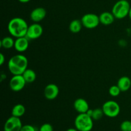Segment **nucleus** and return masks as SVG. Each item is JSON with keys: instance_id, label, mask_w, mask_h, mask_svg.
Instances as JSON below:
<instances>
[{"instance_id": "nucleus-1", "label": "nucleus", "mask_w": 131, "mask_h": 131, "mask_svg": "<svg viewBox=\"0 0 131 131\" xmlns=\"http://www.w3.org/2000/svg\"><path fill=\"white\" fill-rule=\"evenodd\" d=\"M28 60L23 54H16L13 56L8 62V69L9 71L14 75H22L28 69Z\"/></svg>"}, {"instance_id": "nucleus-2", "label": "nucleus", "mask_w": 131, "mask_h": 131, "mask_svg": "<svg viewBox=\"0 0 131 131\" xmlns=\"http://www.w3.org/2000/svg\"><path fill=\"white\" fill-rule=\"evenodd\" d=\"M28 26V23L20 17H14L8 24V31L12 37L15 38L26 37Z\"/></svg>"}, {"instance_id": "nucleus-3", "label": "nucleus", "mask_w": 131, "mask_h": 131, "mask_svg": "<svg viewBox=\"0 0 131 131\" xmlns=\"http://www.w3.org/2000/svg\"><path fill=\"white\" fill-rule=\"evenodd\" d=\"M130 7V3L127 0H119L113 5L111 12L115 19H123L129 16Z\"/></svg>"}, {"instance_id": "nucleus-4", "label": "nucleus", "mask_w": 131, "mask_h": 131, "mask_svg": "<svg viewBox=\"0 0 131 131\" xmlns=\"http://www.w3.org/2000/svg\"><path fill=\"white\" fill-rule=\"evenodd\" d=\"M74 125L79 131H91L93 127V120L86 113H79L75 117Z\"/></svg>"}, {"instance_id": "nucleus-5", "label": "nucleus", "mask_w": 131, "mask_h": 131, "mask_svg": "<svg viewBox=\"0 0 131 131\" xmlns=\"http://www.w3.org/2000/svg\"><path fill=\"white\" fill-rule=\"evenodd\" d=\"M105 116L109 118H115L119 115L120 113V105L114 101H107L104 103L102 107Z\"/></svg>"}, {"instance_id": "nucleus-6", "label": "nucleus", "mask_w": 131, "mask_h": 131, "mask_svg": "<svg viewBox=\"0 0 131 131\" xmlns=\"http://www.w3.org/2000/svg\"><path fill=\"white\" fill-rule=\"evenodd\" d=\"M81 20L83 26L87 29H94L100 24L99 16L92 13L84 14Z\"/></svg>"}, {"instance_id": "nucleus-7", "label": "nucleus", "mask_w": 131, "mask_h": 131, "mask_svg": "<svg viewBox=\"0 0 131 131\" xmlns=\"http://www.w3.org/2000/svg\"><path fill=\"white\" fill-rule=\"evenodd\" d=\"M26 82L23 75H14L9 82L10 88L13 92H18L23 90L25 87Z\"/></svg>"}, {"instance_id": "nucleus-8", "label": "nucleus", "mask_w": 131, "mask_h": 131, "mask_svg": "<svg viewBox=\"0 0 131 131\" xmlns=\"http://www.w3.org/2000/svg\"><path fill=\"white\" fill-rule=\"evenodd\" d=\"M23 124L20 118L12 116L5 122L4 131H20Z\"/></svg>"}, {"instance_id": "nucleus-9", "label": "nucleus", "mask_w": 131, "mask_h": 131, "mask_svg": "<svg viewBox=\"0 0 131 131\" xmlns=\"http://www.w3.org/2000/svg\"><path fill=\"white\" fill-rule=\"evenodd\" d=\"M43 29L42 26L38 23H35L28 26L26 37L29 40H35L40 38L43 34Z\"/></svg>"}, {"instance_id": "nucleus-10", "label": "nucleus", "mask_w": 131, "mask_h": 131, "mask_svg": "<svg viewBox=\"0 0 131 131\" xmlns=\"http://www.w3.org/2000/svg\"><path fill=\"white\" fill-rule=\"evenodd\" d=\"M59 92H60V90H59L58 86L56 84L51 83V84H47L45 87L43 94L46 99L52 101L57 98L59 95Z\"/></svg>"}, {"instance_id": "nucleus-11", "label": "nucleus", "mask_w": 131, "mask_h": 131, "mask_svg": "<svg viewBox=\"0 0 131 131\" xmlns=\"http://www.w3.org/2000/svg\"><path fill=\"white\" fill-rule=\"evenodd\" d=\"M47 15L46 10L43 7H37L33 9L30 14V19L34 23H38L42 21Z\"/></svg>"}, {"instance_id": "nucleus-12", "label": "nucleus", "mask_w": 131, "mask_h": 131, "mask_svg": "<svg viewBox=\"0 0 131 131\" xmlns=\"http://www.w3.org/2000/svg\"><path fill=\"white\" fill-rule=\"evenodd\" d=\"M29 40L26 37L17 38L15 40L14 48L17 52L20 53L25 52L29 47Z\"/></svg>"}, {"instance_id": "nucleus-13", "label": "nucleus", "mask_w": 131, "mask_h": 131, "mask_svg": "<svg viewBox=\"0 0 131 131\" xmlns=\"http://www.w3.org/2000/svg\"><path fill=\"white\" fill-rule=\"evenodd\" d=\"M74 107L79 113H86L90 110L89 104L85 99L82 98L77 99L74 102Z\"/></svg>"}, {"instance_id": "nucleus-14", "label": "nucleus", "mask_w": 131, "mask_h": 131, "mask_svg": "<svg viewBox=\"0 0 131 131\" xmlns=\"http://www.w3.org/2000/svg\"><path fill=\"white\" fill-rule=\"evenodd\" d=\"M100 23L104 26H109L112 24L115 21V17L112 12H104L99 15Z\"/></svg>"}, {"instance_id": "nucleus-15", "label": "nucleus", "mask_w": 131, "mask_h": 131, "mask_svg": "<svg viewBox=\"0 0 131 131\" xmlns=\"http://www.w3.org/2000/svg\"><path fill=\"white\" fill-rule=\"evenodd\" d=\"M117 85L121 92H127L131 87V79L127 76L121 77L118 81Z\"/></svg>"}, {"instance_id": "nucleus-16", "label": "nucleus", "mask_w": 131, "mask_h": 131, "mask_svg": "<svg viewBox=\"0 0 131 131\" xmlns=\"http://www.w3.org/2000/svg\"><path fill=\"white\" fill-rule=\"evenodd\" d=\"M26 108L24 105L21 104H17L13 107L12 110V116L20 118L25 114Z\"/></svg>"}, {"instance_id": "nucleus-17", "label": "nucleus", "mask_w": 131, "mask_h": 131, "mask_svg": "<svg viewBox=\"0 0 131 131\" xmlns=\"http://www.w3.org/2000/svg\"><path fill=\"white\" fill-rule=\"evenodd\" d=\"M22 75L25 79L26 83H33L37 78V74L35 72L30 69H27Z\"/></svg>"}, {"instance_id": "nucleus-18", "label": "nucleus", "mask_w": 131, "mask_h": 131, "mask_svg": "<svg viewBox=\"0 0 131 131\" xmlns=\"http://www.w3.org/2000/svg\"><path fill=\"white\" fill-rule=\"evenodd\" d=\"M81 20L78 19H74L70 22L69 24V30L73 33H78L81 31L83 27Z\"/></svg>"}, {"instance_id": "nucleus-19", "label": "nucleus", "mask_w": 131, "mask_h": 131, "mask_svg": "<svg viewBox=\"0 0 131 131\" xmlns=\"http://www.w3.org/2000/svg\"><path fill=\"white\" fill-rule=\"evenodd\" d=\"M15 40L11 37H5L1 40V47L6 49H9L14 47Z\"/></svg>"}, {"instance_id": "nucleus-20", "label": "nucleus", "mask_w": 131, "mask_h": 131, "mask_svg": "<svg viewBox=\"0 0 131 131\" xmlns=\"http://www.w3.org/2000/svg\"><path fill=\"white\" fill-rule=\"evenodd\" d=\"M104 115L102 108H96L93 110L92 118L93 120H99Z\"/></svg>"}, {"instance_id": "nucleus-21", "label": "nucleus", "mask_w": 131, "mask_h": 131, "mask_svg": "<svg viewBox=\"0 0 131 131\" xmlns=\"http://www.w3.org/2000/svg\"><path fill=\"white\" fill-rule=\"evenodd\" d=\"M120 92H121V90L119 88V87L118 86V85L111 86L110 88V89H109V93H110V95L114 97H118L120 94Z\"/></svg>"}, {"instance_id": "nucleus-22", "label": "nucleus", "mask_w": 131, "mask_h": 131, "mask_svg": "<svg viewBox=\"0 0 131 131\" xmlns=\"http://www.w3.org/2000/svg\"><path fill=\"white\" fill-rule=\"evenodd\" d=\"M120 130L122 131H131V121L125 120L120 124Z\"/></svg>"}, {"instance_id": "nucleus-23", "label": "nucleus", "mask_w": 131, "mask_h": 131, "mask_svg": "<svg viewBox=\"0 0 131 131\" xmlns=\"http://www.w3.org/2000/svg\"><path fill=\"white\" fill-rule=\"evenodd\" d=\"M39 131H54V129L51 124L46 123V124H43V125H41Z\"/></svg>"}, {"instance_id": "nucleus-24", "label": "nucleus", "mask_w": 131, "mask_h": 131, "mask_svg": "<svg viewBox=\"0 0 131 131\" xmlns=\"http://www.w3.org/2000/svg\"><path fill=\"white\" fill-rule=\"evenodd\" d=\"M20 131H36V129L33 125L26 124V125H23Z\"/></svg>"}, {"instance_id": "nucleus-25", "label": "nucleus", "mask_w": 131, "mask_h": 131, "mask_svg": "<svg viewBox=\"0 0 131 131\" xmlns=\"http://www.w3.org/2000/svg\"><path fill=\"white\" fill-rule=\"evenodd\" d=\"M5 62V56L3 53H0V65L2 66Z\"/></svg>"}, {"instance_id": "nucleus-26", "label": "nucleus", "mask_w": 131, "mask_h": 131, "mask_svg": "<svg viewBox=\"0 0 131 131\" xmlns=\"http://www.w3.org/2000/svg\"><path fill=\"white\" fill-rule=\"evenodd\" d=\"M18 1H19V2L22 3H27L29 2V1H31V0H18Z\"/></svg>"}, {"instance_id": "nucleus-27", "label": "nucleus", "mask_w": 131, "mask_h": 131, "mask_svg": "<svg viewBox=\"0 0 131 131\" xmlns=\"http://www.w3.org/2000/svg\"><path fill=\"white\" fill-rule=\"evenodd\" d=\"M66 131H79L76 128H70V129H67Z\"/></svg>"}, {"instance_id": "nucleus-28", "label": "nucleus", "mask_w": 131, "mask_h": 131, "mask_svg": "<svg viewBox=\"0 0 131 131\" xmlns=\"http://www.w3.org/2000/svg\"><path fill=\"white\" fill-rule=\"evenodd\" d=\"M129 18H130V19L131 20V7H130V11H129Z\"/></svg>"}]
</instances>
